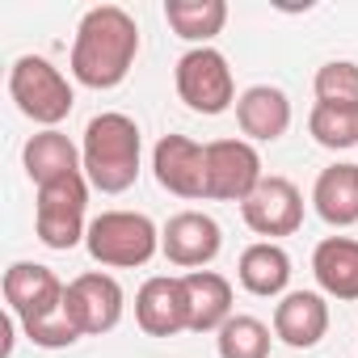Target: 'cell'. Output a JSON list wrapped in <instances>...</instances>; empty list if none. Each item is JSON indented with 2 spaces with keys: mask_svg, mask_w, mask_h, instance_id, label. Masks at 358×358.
<instances>
[{
  "mask_svg": "<svg viewBox=\"0 0 358 358\" xmlns=\"http://www.w3.org/2000/svg\"><path fill=\"white\" fill-rule=\"evenodd\" d=\"M139 55V26L118 5H97L80 17L72 43V76L85 89H118Z\"/></svg>",
  "mask_w": 358,
  "mask_h": 358,
  "instance_id": "cell-1",
  "label": "cell"
},
{
  "mask_svg": "<svg viewBox=\"0 0 358 358\" xmlns=\"http://www.w3.org/2000/svg\"><path fill=\"white\" fill-rule=\"evenodd\" d=\"M139 156H143V139L135 118L106 110L97 118H89L85 127V143H80V164L89 186L101 194H122L135 186L139 177Z\"/></svg>",
  "mask_w": 358,
  "mask_h": 358,
  "instance_id": "cell-2",
  "label": "cell"
},
{
  "mask_svg": "<svg viewBox=\"0 0 358 358\" xmlns=\"http://www.w3.org/2000/svg\"><path fill=\"white\" fill-rule=\"evenodd\" d=\"M85 249L97 266H110V270H135V266H148L160 249V228L139 215V211H101L93 224H89V236H85Z\"/></svg>",
  "mask_w": 358,
  "mask_h": 358,
  "instance_id": "cell-3",
  "label": "cell"
},
{
  "mask_svg": "<svg viewBox=\"0 0 358 358\" xmlns=\"http://www.w3.org/2000/svg\"><path fill=\"white\" fill-rule=\"evenodd\" d=\"M9 97L43 131H55L72 114V106H76V93H72L68 76L51 59H43V55H22L9 68Z\"/></svg>",
  "mask_w": 358,
  "mask_h": 358,
  "instance_id": "cell-4",
  "label": "cell"
},
{
  "mask_svg": "<svg viewBox=\"0 0 358 358\" xmlns=\"http://www.w3.org/2000/svg\"><path fill=\"white\" fill-rule=\"evenodd\" d=\"M85 207H89V177L72 173L59 177L51 186H38V203H34V232L47 249H76L89 236L85 224Z\"/></svg>",
  "mask_w": 358,
  "mask_h": 358,
  "instance_id": "cell-5",
  "label": "cell"
},
{
  "mask_svg": "<svg viewBox=\"0 0 358 358\" xmlns=\"http://www.w3.org/2000/svg\"><path fill=\"white\" fill-rule=\"evenodd\" d=\"M173 85H177V97H182L194 114H224V110L236 101L232 68H228V59H224L215 47H194V51H186L182 59H177Z\"/></svg>",
  "mask_w": 358,
  "mask_h": 358,
  "instance_id": "cell-6",
  "label": "cell"
},
{
  "mask_svg": "<svg viewBox=\"0 0 358 358\" xmlns=\"http://www.w3.org/2000/svg\"><path fill=\"white\" fill-rule=\"evenodd\" d=\"M64 295H68V287L59 282V274L51 266L13 262L5 270V303H9V312L17 316V324L26 333H34L47 320H55L64 312Z\"/></svg>",
  "mask_w": 358,
  "mask_h": 358,
  "instance_id": "cell-7",
  "label": "cell"
},
{
  "mask_svg": "<svg viewBox=\"0 0 358 358\" xmlns=\"http://www.w3.org/2000/svg\"><path fill=\"white\" fill-rule=\"evenodd\" d=\"M122 287L114 274H101V270H89V274H76L68 282V295H64V312L68 320L76 324L80 337H101L110 329H118L122 320Z\"/></svg>",
  "mask_w": 358,
  "mask_h": 358,
  "instance_id": "cell-8",
  "label": "cell"
},
{
  "mask_svg": "<svg viewBox=\"0 0 358 358\" xmlns=\"http://www.w3.org/2000/svg\"><path fill=\"white\" fill-rule=\"evenodd\" d=\"M262 156L249 139H215L207 143V199L245 203L262 186Z\"/></svg>",
  "mask_w": 358,
  "mask_h": 358,
  "instance_id": "cell-9",
  "label": "cell"
},
{
  "mask_svg": "<svg viewBox=\"0 0 358 358\" xmlns=\"http://www.w3.org/2000/svg\"><path fill=\"white\" fill-rule=\"evenodd\" d=\"M152 173L160 190L177 199H207V143L190 135H164L152 148Z\"/></svg>",
  "mask_w": 358,
  "mask_h": 358,
  "instance_id": "cell-10",
  "label": "cell"
},
{
  "mask_svg": "<svg viewBox=\"0 0 358 358\" xmlns=\"http://www.w3.org/2000/svg\"><path fill=\"white\" fill-rule=\"evenodd\" d=\"M241 215L245 224L257 232V236H295L299 224H303V194L295 190V182L287 177H262V186L241 203Z\"/></svg>",
  "mask_w": 358,
  "mask_h": 358,
  "instance_id": "cell-11",
  "label": "cell"
},
{
  "mask_svg": "<svg viewBox=\"0 0 358 358\" xmlns=\"http://www.w3.org/2000/svg\"><path fill=\"white\" fill-rule=\"evenodd\" d=\"M224 249V232L211 215L203 211H177L164 228H160V253L182 266V270H203L220 257Z\"/></svg>",
  "mask_w": 358,
  "mask_h": 358,
  "instance_id": "cell-12",
  "label": "cell"
},
{
  "mask_svg": "<svg viewBox=\"0 0 358 358\" xmlns=\"http://www.w3.org/2000/svg\"><path fill=\"white\" fill-rule=\"evenodd\" d=\"M135 324L148 337H173L190 329V303H186V287L173 274H156L139 287L135 295Z\"/></svg>",
  "mask_w": 358,
  "mask_h": 358,
  "instance_id": "cell-13",
  "label": "cell"
},
{
  "mask_svg": "<svg viewBox=\"0 0 358 358\" xmlns=\"http://www.w3.org/2000/svg\"><path fill=\"white\" fill-rule=\"evenodd\" d=\"M329 333V303L316 291H287L274 308V337L291 350H312Z\"/></svg>",
  "mask_w": 358,
  "mask_h": 358,
  "instance_id": "cell-14",
  "label": "cell"
},
{
  "mask_svg": "<svg viewBox=\"0 0 358 358\" xmlns=\"http://www.w3.org/2000/svg\"><path fill=\"white\" fill-rule=\"evenodd\" d=\"M236 122H241V131L249 135V143H253V139H257V143H274V139H282L287 127H291V101H287V93L274 89V85H253V89H245V93L236 97Z\"/></svg>",
  "mask_w": 358,
  "mask_h": 358,
  "instance_id": "cell-15",
  "label": "cell"
},
{
  "mask_svg": "<svg viewBox=\"0 0 358 358\" xmlns=\"http://www.w3.org/2000/svg\"><path fill=\"white\" fill-rule=\"evenodd\" d=\"M186 303H190V333H220L232 320V282L215 270L182 274Z\"/></svg>",
  "mask_w": 358,
  "mask_h": 358,
  "instance_id": "cell-16",
  "label": "cell"
},
{
  "mask_svg": "<svg viewBox=\"0 0 358 358\" xmlns=\"http://www.w3.org/2000/svg\"><path fill=\"white\" fill-rule=\"evenodd\" d=\"M312 274L324 295L354 303L358 299V241L354 236H324L312 253Z\"/></svg>",
  "mask_w": 358,
  "mask_h": 358,
  "instance_id": "cell-17",
  "label": "cell"
},
{
  "mask_svg": "<svg viewBox=\"0 0 358 358\" xmlns=\"http://www.w3.org/2000/svg\"><path fill=\"white\" fill-rule=\"evenodd\" d=\"M22 164H26L34 186H51V182H59V177L85 173L80 148L64 131H38V135H30L26 148H22Z\"/></svg>",
  "mask_w": 358,
  "mask_h": 358,
  "instance_id": "cell-18",
  "label": "cell"
},
{
  "mask_svg": "<svg viewBox=\"0 0 358 358\" xmlns=\"http://www.w3.org/2000/svg\"><path fill=\"white\" fill-rule=\"evenodd\" d=\"M312 203L316 215L329 228H350L358 224V164H329L320 169L316 186H312Z\"/></svg>",
  "mask_w": 358,
  "mask_h": 358,
  "instance_id": "cell-19",
  "label": "cell"
},
{
  "mask_svg": "<svg viewBox=\"0 0 358 358\" xmlns=\"http://www.w3.org/2000/svg\"><path fill=\"white\" fill-rule=\"evenodd\" d=\"M236 278L249 295H262V299H274V295H287V282H291V257L278 241H257L241 253V266H236Z\"/></svg>",
  "mask_w": 358,
  "mask_h": 358,
  "instance_id": "cell-20",
  "label": "cell"
},
{
  "mask_svg": "<svg viewBox=\"0 0 358 358\" xmlns=\"http://www.w3.org/2000/svg\"><path fill=\"white\" fill-rule=\"evenodd\" d=\"M164 22L177 38L207 47L228 22V5L224 0H164Z\"/></svg>",
  "mask_w": 358,
  "mask_h": 358,
  "instance_id": "cell-21",
  "label": "cell"
},
{
  "mask_svg": "<svg viewBox=\"0 0 358 358\" xmlns=\"http://www.w3.org/2000/svg\"><path fill=\"white\" fill-rule=\"evenodd\" d=\"M308 131L320 148L329 152H345L358 143V110H345V106H324L316 101L312 114H308Z\"/></svg>",
  "mask_w": 358,
  "mask_h": 358,
  "instance_id": "cell-22",
  "label": "cell"
},
{
  "mask_svg": "<svg viewBox=\"0 0 358 358\" xmlns=\"http://www.w3.org/2000/svg\"><path fill=\"white\" fill-rule=\"evenodd\" d=\"M220 358H270V329L257 316H232L215 333Z\"/></svg>",
  "mask_w": 358,
  "mask_h": 358,
  "instance_id": "cell-23",
  "label": "cell"
},
{
  "mask_svg": "<svg viewBox=\"0 0 358 358\" xmlns=\"http://www.w3.org/2000/svg\"><path fill=\"white\" fill-rule=\"evenodd\" d=\"M312 89H316V101H324V106L358 110V64H350V59H329V64L316 72Z\"/></svg>",
  "mask_w": 358,
  "mask_h": 358,
  "instance_id": "cell-24",
  "label": "cell"
}]
</instances>
